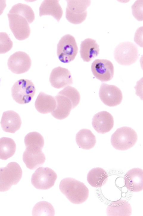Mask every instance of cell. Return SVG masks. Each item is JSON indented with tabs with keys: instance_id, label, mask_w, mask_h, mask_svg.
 I'll return each mask as SVG.
<instances>
[{
	"instance_id": "cell-1",
	"label": "cell",
	"mask_w": 143,
	"mask_h": 216,
	"mask_svg": "<svg viewBox=\"0 0 143 216\" xmlns=\"http://www.w3.org/2000/svg\"><path fill=\"white\" fill-rule=\"evenodd\" d=\"M59 188L61 192L71 203L80 204L85 202L89 196V190L82 182L67 177L60 181Z\"/></svg>"
},
{
	"instance_id": "cell-2",
	"label": "cell",
	"mask_w": 143,
	"mask_h": 216,
	"mask_svg": "<svg viewBox=\"0 0 143 216\" xmlns=\"http://www.w3.org/2000/svg\"><path fill=\"white\" fill-rule=\"evenodd\" d=\"M138 139L137 134L131 128L124 126L117 129L112 134L111 142L115 149L124 151L133 147Z\"/></svg>"
},
{
	"instance_id": "cell-3",
	"label": "cell",
	"mask_w": 143,
	"mask_h": 216,
	"mask_svg": "<svg viewBox=\"0 0 143 216\" xmlns=\"http://www.w3.org/2000/svg\"><path fill=\"white\" fill-rule=\"evenodd\" d=\"M22 175L21 167L15 162H11L6 167L0 168V192L7 191L18 183Z\"/></svg>"
},
{
	"instance_id": "cell-4",
	"label": "cell",
	"mask_w": 143,
	"mask_h": 216,
	"mask_svg": "<svg viewBox=\"0 0 143 216\" xmlns=\"http://www.w3.org/2000/svg\"><path fill=\"white\" fill-rule=\"evenodd\" d=\"M114 55L116 61L124 66L133 64L139 57L137 46L130 42H123L119 44L114 50Z\"/></svg>"
},
{
	"instance_id": "cell-5",
	"label": "cell",
	"mask_w": 143,
	"mask_h": 216,
	"mask_svg": "<svg viewBox=\"0 0 143 216\" xmlns=\"http://www.w3.org/2000/svg\"><path fill=\"white\" fill-rule=\"evenodd\" d=\"M35 88L29 80L21 79L16 82L11 88L13 99L20 104L28 103L32 100L35 93Z\"/></svg>"
},
{
	"instance_id": "cell-6",
	"label": "cell",
	"mask_w": 143,
	"mask_h": 216,
	"mask_svg": "<svg viewBox=\"0 0 143 216\" xmlns=\"http://www.w3.org/2000/svg\"><path fill=\"white\" fill-rule=\"evenodd\" d=\"M66 17L70 23L79 24L83 22L87 16V8L91 4V0H66Z\"/></svg>"
},
{
	"instance_id": "cell-7",
	"label": "cell",
	"mask_w": 143,
	"mask_h": 216,
	"mask_svg": "<svg viewBox=\"0 0 143 216\" xmlns=\"http://www.w3.org/2000/svg\"><path fill=\"white\" fill-rule=\"evenodd\" d=\"M78 50L74 38L68 34L63 36L59 40L57 45V54L61 62L69 63L74 59Z\"/></svg>"
},
{
	"instance_id": "cell-8",
	"label": "cell",
	"mask_w": 143,
	"mask_h": 216,
	"mask_svg": "<svg viewBox=\"0 0 143 216\" xmlns=\"http://www.w3.org/2000/svg\"><path fill=\"white\" fill-rule=\"evenodd\" d=\"M57 178V174L48 167H41L32 174L31 182L33 186L39 189L46 190L52 187Z\"/></svg>"
},
{
	"instance_id": "cell-9",
	"label": "cell",
	"mask_w": 143,
	"mask_h": 216,
	"mask_svg": "<svg viewBox=\"0 0 143 216\" xmlns=\"http://www.w3.org/2000/svg\"><path fill=\"white\" fill-rule=\"evenodd\" d=\"M7 16L10 28L15 38L23 40L28 38L30 29L27 20L17 14L8 13Z\"/></svg>"
},
{
	"instance_id": "cell-10",
	"label": "cell",
	"mask_w": 143,
	"mask_h": 216,
	"mask_svg": "<svg viewBox=\"0 0 143 216\" xmlns=\"http://www.w3.org/2000/svg\"><path fill=\"white\" fill-rule=\"evenodd\" d=\"M99 94L102 102L109 107H114L120 104L123 99L122 92L118 87L104 83L101 85Z\"/></svg>"
},
{
	"instance_id": "cell-11",
	"label": "cell",
	"mask_w": 143,
	"mask_h": 216,
	"mask_svg": "<svg viewBox=\"0 0 143 216\" xmlns=\"http://www.w3.org/2000/svg\"><path fill=\"white\" fill-rule=\"evenodd\" d=\"M31 60L26 53L18 51L11 55L7 61L9 69L13 73L20 74L25 73L30 69Z\"/></svg>"
},
{
	"instance_id": "cell-12",
	"label": "cell",
	"mask_w": 143,
	"mask_h": 216,
	"mask_svg": "<svg viewBox=\"0 0 143 216\" xmlns=\"http://www.w3.org/2000/svg\"><path fill=\"white\" fill-rule=\"evenodd\" d=\"M91 70L94 76L102 82L108 81L114 76L113 65L111 61L106 59L94 60L91 64Z\"/></svg>"
},
{
	"instance_id": "cell-13",
	"label": "cell",
	"mask_w": 143,
	"mask_h": 216,
	"mask_svg": "<svg viewBox=\"0 0 143 216\" xmlns=\"http://www.w3.org/2000/svg\"><path fill=\"white\" fill-rule=\"evenodd\" d=\"M49 80L52 86L57 89L61 88L73 84L70 71L67 68L60 66L52 70Z\"/></svg>"
},
{
	"instance_id": "cell-14",
	"label": "cell",
	"mask_w": 143,
	"mask_h": 216,
	"mask_svg": "<svg viewBox=\"0 0 143 216\" xmlns=\"http://www.w3.org/2000/svg\"><path fill=\"white\" fill-rule=\"evenodd\" d=\"M23 154V160L26 167L34 170L42 165L46 160V157L42 149L26 147Z\"/></svg>"
},
{
	"instance_id": "cell-15",
	"label": "cell",
	"mask_w": 143,
	"mask_h": 216,
	"mask_svg": "<svg viewBox=\"0 0 143 216\" xmlns=\"http://www.w3.org/2000/svg\"><path fill=\"white\" fill-rule=\"evenodd\" d=\"M92 124L97 132L104 134L110 131L113 128L114 118L112 115L107 111H100L93 116Z\"/></svg>"
},
{
	"instance_id": "cell-16",
	"label": "cell",
	"mask_w": 143,
	"mask_h": 216,
	"mask_svg": "<svg viewBox=\"0 0 143 216\" xmlns=\"http://www.w3.org/2000/svg\"><path fill=\"white\" fill-rule=\"evenodd\" d=\"M143 170L134 168L129 170L124 176L125 186L129 190L134 192H140L143 189Z\"/></svg>"
},
{
	"instance_id": "cell-17",
	"label": "cell",
	"mask_w": 143,
	"mask_h": 216,
	"mask_svg": "<svg viewBox=\"0 0 143 216\" xmlns=\"http://www.w3.org/2000/svg\"><path fill=\"white\" fill-rule=\"evenodd\" d=\"M21 123L19 115L15 111L9 110L3 113L0 124L4 131L14 133L20 129Z\"/></svg>"
},
{
	"instance_id": "cell-18",
	"label": "cell",
	"mask_w": 143,
	"mask_h": 216,
	"mask_svg": "<svg viewBox=\"0 0 143 216\" xmlns=\"http://www.w3.org/2000/svg\"><path fill=\"white\" fill-rule=\"evenodd\" d=\"M99 46L96 40L88 38L81 42L80 53L84 62H88L99 54Z\"/></svg>"
},
{
	"instance_id": "cell-19",
	"label": "cell",
	"mask_w": 143,
	"mask_h": 216,
	"mask_svg": "<svg viewBox=\"0 0 143 216\" xmlns=\"http://www.w3.org/2000/svg\"><path fill=\"white\" fill-rule=\"evenodd\" d=\"M56 102L55 109L51 113L52 115L56 119L62 120L69 115L73 109L72 102L66 97L57 94L55 96Z\"/></svg>"
},
{
	"instance_id": "cell-20",
	"label": "cell",
	"mask_w": 143,
	"mask_h": 216,
	"mask_svg": "<svg viewBox=\"0 0 143 216\" xmlns=\"http://www.w3.org/2000/svg\"><path fill=\"white\" fill-rule=\"evenodd\" d=\"M35 106L38 112L46 114L51 113L55 109L56 102L55 97L40 92L35 101Z\"/></svg>"
},
{
	"instance_id": "cell-21",
	"label": "cell",
	"mask_w": 143,
	"mask_h": 216,
	"mask_svg": "<svg viewBox=\"0 0 143 216\" xmlns=\"http://www.w3.org/2000/svg\"><path fill=\"white\" fill-rule=\"evenodd\" d=\"M39 16L50 15L58 22L61 18L63 11L58 0H44L39 9Z\"/></svg>"
},
{
	"instance_id": "cell-22",
	"label": "cell",
	"mask_w": 143,
	"mask_h": 216,
	"mask_svg": "<svg viewBox=\"0 0 143 216\" xmlns=\"http://www.w3.org/2000/svg\"><path fill=\"white\" fill-rule=\"evenodd\" d=\"M108 216H130L132 213L131 207L126 200H120L111 203L106 210Z\"/></svg>"
},
{
	"instance_id": "cell-23",
	"label": "cell",
	"mask_w": 143,
	"mask_h": 216,
	"mask_svg": "<svg viewBox=\"0 0 143 216\" xmlns=\"http://www.w3.org/2000/svg\"><path fill=\"white\" fill-rule=\"evenodd\" d=\"M87 180L92 187L99 188L104 186L108 179L107 172L103 168L96 167L92 168L88 173Z\"/></svg>"
},
{
	"instance_id": "cell-24",
	"label": "cell",
	"mask_w": 143,
	"mask_h": 216,
	"mask_svg": "<svg viewBox=\"0 0 143 216\" xmlns=\"http://www.w3.org/2000/svg\"><path fill=\"white\" fill-rule=\"evenodd\" d=\"M76 141L80 148L89 150L95 146L96 140V137L90 130L82 129L77 134Z\"/></svg>"
},
{
	"instance_id": "cell-25",
	"label": "cell",
	"mask_w": 143,
	"mask_h": 216,
	"mask_svg": "<svg viewBox=\"0 0 143 216\" xmlns=\"http://www.w3.org/2000/svg\"><path fill=\"white\" fill-rule=\"evenodd\" d=\"M16 149V145L13 139L7 137L0 138V159L6 160L12 157Z\"/></svg>"
},
{
	"instance_id": "cell-26",
	"label": "cell",
	"mask_w": 143,
	"mask_h": 216,
	"mask_svg": "<svg viewBox=\"0 0 143 216\" xmlns=\"http://www.w3.org/2000/svg\"><path fill=\"white\" fill-rule=\"evenodd\" d=\"M9 13L15 14L25 18L29 24L33 22L35 19L34 12L30 7L21 3L14 5L10 10Z\"/></svg>"
},
{
	"instance_id": "cell-27",
	"label": "cell",
	"mask_w": 143,
	"mask_h": 216,
	"mask_svg": "<svg viewBox=\"0 0 143 216\" xmlns=\"http://www.w3.org/2000/svg\"><path fill=\"white\" fill-rule=\"evenodd\" d=\"M26 147L29 146L43 148L44 143L43 137L39 133L35 131L30 132L26 135L24 139Z\"/></svg>"
},
{
	"instance_id": "cell-28",
	"label": "cell",
	"mask_w": 143,
	"mask_h": 216,
	"mask_svg": "<svg viewBox=\"0 0 143 216\" xmlns=\"http://www.w3.org/2000/svg\"><path fill=\"white\" fill-rule=\"evenodd\" d=\"M55 211L53 206L49 203L42 201L37 203L32 210V215H55Z\"/></svg>"
},
{
	"instance_id": "cell-29",
	"label": "cell",
	"mask_w": 143,
	"mask_h": 216,
	"mask_svg": "<svg viewBox=\"0 0 143 216\" xmlns=\"http://www.w3.org/2000/svg\"><path fill=\"white\" fill-rule=\"evenodd\" d=\"M57 94L63 95L68 98L72 102L73 109L78 105L80 101L79 92L76 89L71 86L66 87L59 91Z\"/></svg>"
},
{
	"instance_id": "cell-30",
	"label": "cell",
	"mask_w": 143,
	"mask_h": 216,
	"mask_svg": "<svg viewBox=\"0 0 143 216\" xmlns=\"http://www.w3.org/2000/svg\"><path fill=\"white\" fill-rule=\"evenodd\" d=\"M13 46V42L7 34L5 32H0V54L8 52Z\"/></svg>"
},
{
	"instance_id": "cell-31",
	"label": "cell",
	"mask_w": 143,
	"mask_h": 216,
	"mask_svg": "<svg viewBox=\"0 0 143 216\" xmlns=\"http://www.w3.org/2000/svg\"><path fill=\"white\" fill-rule=\"evenodd\" d=\"M133 16L138 21H143V0H137L131 7Z\"/></svg>"
},
{
	"instance_id": "cell-32",
	"label": "cell",
	"mask_w": 143,
	"mask_h": 216,
	"mask_svg": "<svg viewBox=\"0 0 143 216\" xmlns=\"http://www.w3.org/2000/svg\"><path fill=\"white\" fill-rule=\"evenodd\" d=\"M6 6V1L0 0V16L3 13Z\"/></svg>"
},
{
	"instance_id": "cell-33",
	"label": "cell",
	"mask_w": 143,
	"mask_h": 216,
	"mask_svg": "<svg viewBox=\"0 0 143 216\" xmlns=\"http://www.w3.org/2000/svg\"></svg>"
}]
</instances>
